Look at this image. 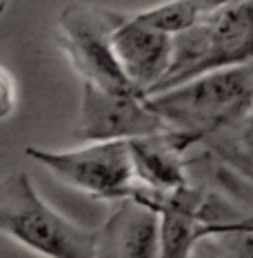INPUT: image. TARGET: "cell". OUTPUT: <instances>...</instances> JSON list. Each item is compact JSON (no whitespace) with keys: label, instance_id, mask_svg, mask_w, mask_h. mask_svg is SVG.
Wrapping results in <instances>:
<instances>
[{"label":"cell","instance_id":"6da1fadb","mask_svg":"<svg viewBox=\"0 0 253 258\" xmlns=\"http://www.w3.org/2000/svg\"><path fill=\"white\" fill-rule=\"evenodd\" d=\"M149 107L174 132L193 145L240 129L253 111V60L215 69L171 89L144 96Z\"/></svg>","mask_w":253,"mask_h":258},{"label":"cell","instance_id":"7a4b0ae2","mask_svg":"<svg viewBox=\"0 0 253 258\" xmlns=\"http://www.w3.org/2000/svg\"><path fill=\"white\" fill-rule=\"evenodd\" d=\"M0 234L45 258H98V229L56 212L25 171L0 180Z\"/></svg>","mask_w":253,"mask_h":258},{"label":"cell","instance_id":"3957f363","mask_svg":"<svg viewBox=\"0 0 253 258\" xmlns=\"http://www.w3.org/2000/svg\"><path fill=\"white\" fill-rule=\"evenodd\" d=\"M253 60V0H233L200 25L174 36V58L151 94ZM149 96V94H147Z\"/></svg>","mask_w":253,"mask_h":258},{"label":"cell","instance_id":"277c9868","mask_svg":"<svg viewBox=\"0 0 253 258\" xmlns=\"http://www.w3.org/2000/svg\"><path fill=\"white\" fill-rule=\"evenodd\" d=\"M31 160L49 169L64 185L102 201H125L138 189L129 141L85 143L76 149H25Z\"/></svg>","mask_w":253,"mask_h":258},{"label":"cell","instance_id":"5b68a950","mask_svg":"<svg viewBox=\"0 0 253 258\" xmlns=\"http://www.w3.org/2000/svg\"><path fill=\"white\" fill-rule=\"evenodd\" d=\"M114 9L71 3L58 14V45L82 83L116 94H142L127 78L111 45Z\"/></svg>","mask_w":253,"mask_h":258},{"label":"cell","instance_id":"8992f818","mask_svg":"<svg viewBox=\"0 0 253 258\" xmlns=\"http://www.w3.org/2000/svg\"><path fill=\"white\" fill-rule=\"evenodd\" d=\"M166 129V122L149 107L144 94H116L82 83L78 125L73 129V138L78 141H133Z\"/></svg>","mask_w":253,"mask_h":258},{"label":"cell","instance_id":"52a82bcc","mask_svg":"<svg viewBox=\"0 0 253 258\" xmlns=\"http://www.w3.org/2000/svg\"><path fill=\"white\" fill-rule=\"evenodd\" d=\"M111 45L127 78L144 96L162 83L174 58V36L142 23L133 14L114 12Z\"/></svg>","mask_w":253,"mask_h":258},{"label":"cell","instance_id":"ba28073f","mask_svg":"<svg viewBox=\"0 0 253 258\" xmlns=\"http://www.w3.org/2000/svg\"><path fill=\"white\" fill-rule=\"evenodd\" d=\"M129 147L136 182L142 191L151 196H166L191 185L187 178L185 154L196 145L185 134L166 129L155 136L133 138L129 141Z\"/></svg>","mask_w":253,"mask_h":258},{"label":"cell","instance_id":"9c48e42d","mask_svg":"<svg viewBox=\"0 0 253 258\" xmlns=\"http://www.w3.org/2000/svg\"><path fill=\"white\" fill-rule=\"evenodd\" d=\"M98 234V258H160V214L136 198L118 201Z\"/></svg>","mask_w":253,"mask_h":258},{"label":"cell","instance_id":"30bf717a","mask_svg":"<svg viewBox=\"0 0 253 258\" xmlns=\"http://www.w3.org/2000/svg\"><path fill=\"white\" fill-rule=\"evenodd\" d=\"M233 3V0H164L160 5H153L149 9L136 12L138 20L162 29L166 34L176 36L191 27L200 25L211 14H215L220 7Z\"/></svg>","mask_w":253,"mask_h":258},{"label":"cell","instance_id":"8fae6325","mask_svg":"<svg viewBox=\"0 0 253 258\" xmlns=\"http://www.w3.org/2000/svg\"><path fill=\"white\" fill-rule=\"evenodd\" d=\"M204 145L224 169L253 189V134L233 129L209 138Z\"/></svg>","mask_w":253,"mask_h":258},{"label":"cell","instance_id":"7c38bea8","mask_svg":"<svg viewBox=\"0 0 253 258\" xmlns=\"http://www.w3.org/2000/svg\"><path fill=\"white\" fill-rule=\"evenodd\" d=\"M18 107V85L14 74L0 64V122L9 120Z\"/></svg>","mask_w":253,"mask_h":258},{"label":"cell","instance_id":"4fadbf2b","mask_svg":"<svg viewBox=\"0 0 253 258\" xmlns=\"http://www.w3.org/2000/svg\"><path fill=\"white\" fill-rule=\"evenodd\" d=\"M211 223H222V225H227V227L249 229V232H253V214H249V216H227L222 220H211Z\"/></svg>","mask_w":253,"mask_h":258},{"label":"cell","instance_id":"5bb4252c","mask_svg":"<svg viewBox=\"0 0 253 258\" xmlns=\"http://www.w3.org/2000/svg\"><path fill=\"white\" fill-rule=\"evenodd\" d=\"M240 129H242V132H246V134H253V111H251V116L246 118V122Z\"/></svg>","mask_w":253,"mask_h":258},{"label":"cell","instance_id":"9a60e30c","mask_svg":"<svg viewBox=\"0 0 253 258\" xmlns=\"http://www.w3.org/2000/svg\"><path fill=\"white\" fill-rule=\"evenodd\" d=\"M5 7H7V0H0V14L5 12Z\"/></svg>","mask_w":253,"mask_h":258},{"label":"cell","instance_id":"2e32d148","mask_svg":"<svg viewBox=\"0 0 253 258\" xmlns=\"http://www.w3.org/2000/svg\"><path fill=\"white\" fill-rule=\"evenodd\" d=\"M9 3H12V0H7V5H9Z\"/></svg>","mask_w":253,"mask_h":258}]
</instances>
